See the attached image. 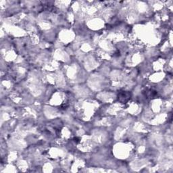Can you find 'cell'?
Returning a JSON list of instances; mask_svg holds the SVG:
<instances>
[{"label": "cell", "instance_id": "cell-1", "mask_svg": "<svg viewBox=\"0 0 173 173\" xmlns=\"http://www.w3.org/2000/svg\"><path fill=\"white\" fill-rule=\"evenodd\" d=\"M131 98V93L127 91H122V93L118 94V99L122 103H125L129 100Z\"/></svg>", "mask_w": 173, "mask_h": 173}]
</instances>
